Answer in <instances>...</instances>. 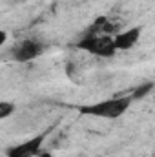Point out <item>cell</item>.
I'll use <instances>...</instances> for the list:
<instances>
[{"instance_id":"obj_1","label":"cell","mask_w":155,"mask_h":157,"mask_svg":"<svg viewBox=\"0 0 155 157\" xmlns=\"http://www.w3.org/2000/svg\"><path fill=\"white\" fill-rule=\"evenodd\" d=\"M131 102H133V97L131 95H122V97H113V99L100 101V102H95V104L80 106L78 112L82 115H88V117L119 119L128 112V108L131 106Z\"/></svg>"},{"instance_id":"obj_2","label":"cell","mask_w":155,"mask_h":157,"mask_svg":"<svg viewBox=\"0 0 155 157\" xmlns=\"http://www.w3.org/2000/svg\"><path fill=\"white\" fill-rule=\"evenodd\" d=\"M77 48L95 57H113L117 53L113 37L110 35H86L82 40L77 42Z\"/></svg>"},{"instance_id":"obj_3","label":"cell","mask_w":155,"mask_h":157,"mask_svg":"<svg viewBox=\"0 0 155 157\" xmlns=\"http://www.w3.org/2000/svg\"><path fill=\"white\" fill-rule=\"evenodd\" d=\"M44 51V44L39 42V40L28 39L22 40L20 44H17L13 48V59L20 64H26V62H31L35 59H39Z\"/></svg>"},{"instance_id":"obj_4","label":"cell","mask_w":155,"mask_h":157,"mask_svg":"<svg viewBox=\"0 0 155 157\" xmlns=\"http://www.w3.org/2000/svg\"><path fill=\"white\" fill-rule=\"evenodd\" d=\"M46 137L44 135H35L20 144H15L11 148H7L6 155L7 157H37L42 152V144H44Z\"/></svg>"},{"instance_id":"obj_5","label":"cell","mask_w":155,"mask_h":157,"mask_svg":"<svg viewBox=\"0 0 155 157\" xmlns=\"http://www.w3.org/2000/svg\"><path fill=\"white\" fill-rule=\"evenodd\" d=\"M141 33H142V28L135 26V28H128L124 31H119L113 35V44H115L117 51H126V49H131L139 39H141Z\"/></svg>"},{"instance_id":"obj_6","label":"cell","mask_w":155,"mask_h":157,"mask_svg":"<svg viewBox=\"0 0 155 157\" xmlns=\"http://www.w3.org/2000/svg\"><path fill=\"white\" fill-rule=\"evenodd\" d=\"M13 113H15V104L9 102V101H2L0 102V119L6 121V119L11 117Z\"/></svg>"},{"instance_id":"obj_7","label":"cell","mask_w":155,"mask_h":157,"mask_svg":"<svg viewBox=\"0 0 155 157\" xmlns=\"http://www.w3.org/2000/svg\"><path fill=\"white\" fill-rule=\"evenodd\" d=\"M153 90V84L152 82H148V84H142V86H139L133 93H131V97H133V101H137V99H142V97H146L150 91Z\"/></svg>"},{"instance_id":"obj_8","label":"cell","mask_w":155,"mask_h":157,"mask_svg":"<svg viewBox=\"0 0 155 157\" xmlns=\"http://www.w3.org/2000/svg\"><path fill=\"white\" fill-rule=\"evenodd\" d=\"M6 39H7V33H6V31H2V33H0V46H4V44H6Z\"/></svg>"}]
</instances>
